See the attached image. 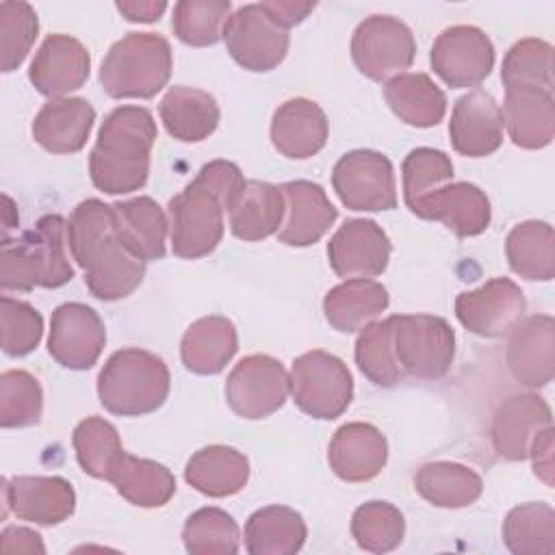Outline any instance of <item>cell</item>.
I'll list each match as a JSON object with an SVG mask.
<instances>
[{
	"instance_id": "obj_25",
	"label": "cell",
	"mask_w": 555,
	"mask_h": 555,
	"mask_svg": "<svg viewBox=\"0 0 555 555\" xmlns=\"http://www.w3.org/2000/svg\"><path fill=\"white\" fill-rule=\"evenodd\" d=\"M95 121V108L85 98H52L35 115L33 139L52 154L80 152Z\"/></svg>"
},
{
	"instance_id": "obj_13",
	"label": "cell",
	"mask_w": 555,
	"mask_h": 555,
	"mask_svg": "<svg viewBox=\"0 0 555 555\" xmlns=\"http://www.w3.org/2000/svg\"><path fill=\"white\" fill-rule=\"evenodd\" d=\"M525 310V293L509 278H492L475 291L460 293L455 299L457 321L481 338L507 336L520 323Z\"/></svg>"
},
{
	"instance_id": "obj_48",
	"label": "cell",
	"mask_w": 555,
	"mask_h": 555,
	"mask_svg": "<svg viewBox=\"0 0 555 555\" xmlns=\"http://www.w3.org/2000/svg\"><path fill=\"white\" fill-rule=\"evenodd\" d=\"M403 173V199L412 210L425 195L444 186L453 178L451 158L434 147L412 150L401 165Z\"/></svg>"
},
{
	"instance_id": "obj_7",
	"label": "cell",
	"mask_w": 555,
	"mask_h": 555,
	"mask_svg": "<svg viewBox=\"0 0 555 555\" xmlns=\"http://www.w3.org/2000/svg\"><path fill=\"white\" fill-rule=\"evenodd\" d=\"M171 251L184 260H197L217 249L223 238V202L199 182L169 199Z\"/></svg>"
},
{
	"instance_id": "obj_41",
	"label": "cell",
	"mask_w": 555,
	"mask_h": 555,
	"mask_svg": "<svg viewBox=\"0 0 555 555\" xmlns=\"http://www.w3.org/2000/svg\"><path fill=\"white\" fill-rule=\"evenodd\" d=\"M356 364L360 373L375 386L390 388L401 384L408 375L399 366L392 345V321H371L356 340Z\"/></svg>"
},
{
	"instance_id": "obj_1",
	"label": "cell",
	"mask_w": 555,
	"mask_h": 555,
	"mask_svg": "<svg viewBox=\"0 0 555 555\" xmlns=\"http://www.w3.org/2000/svg\"><path fill=\"white\" fill-rule=\"evenodd\" d=\"M156 121L143 106L113 108L89 154V176L106 195L139 191L150 176V152L156 141Z\"/></svg>"
},
{
	"instance_id": "obj_38",
	"label": "cell",
	"mask_w": 555,
	"mask_h": 555,
	"mask_svg": "<svg viewBox=\"0 0 555 555\" xmlns=\"http://www.w3.org/2000/svg\"><path fill=\"white\" fill-rule=\"evenodd\" d=\"M416 492L431 505L460 509L473 505L481 492V477L457 462H427L414 475Z\"/></svg>"
},
{
	"instance_id": "obj_10",
	"label": "cell",
	"mask_w": 555,
	"mask_h": 555,
	"mask_svg": "<svg viewBox=\"0 0 555 555\" xmlns=\"http://www.w3.org/2000/svg\"><path fill=\"white\" fill-rule=\"evenodd\" d=\"M291 392L284 364L267 353L245 356L225 379V401L247 421L278 412Z\"/></svg>"
},
{
	"instance_id": "obj_39",
	"label": "cell",
	"mask_w": 555,
	"mask_h": 555,
	"mask_svg": "<svg viewBox=\"0 0 555 555\" xmlns=\"http://www.w3.org/2000/svg\"><path fill=\"white\" fill-rule=\"evenodd\" d=\"M503 542L516 555L555 553V512L548 503L529 501L507 512Z\"/></svg>"
},
{
	"instance_id": "obj_43",
	"label": "cell",
	"mask_w": 555,
	"mask_h": 555,
	"mask_svg": "<svg viewBox=\"0 0 555 555\" xmlns=\"http://www.w3.org/2000/svg\"><path fill=\"white\" fill-rule=\"evenodd\" d=\"M72 444L80 468L95 479H108V473L124 453L117 429L102 416L80 421L72 434Z\"/></svg>"
},
{
	"instance_id": "obj_30",
	"label": "cell",
	"mask_w": 555,
	"mask_h": 555,
	"mask_svg": "<svg viewBox=\"0 0 555 555\" xmlns=\"http://www.w3.org/2000/svg\"><path fill=\"white\" fill-rule=\"evenodd\" d=\"M145 275V260L134 256L119 236L106 241L85 267L89 293L102 301H117L139 288Z\"/></svg>"
},
{
	"instance_id": "obj_16",
	"label": "cell",
	"mask_w": 555,
	"mask_h": 555,
	"mask_svg": "<svg viewBox=\"0 0 555 555\" xmlns=\"http://www.w3.org/2000/svg\"><path fill=\"white\" fill-rule=\"evenodd\" d=\"M4 516L11 509L20 520L35 525H61L76 509V492L65 477L20 475L2 481Z\"/></svg>"
},
{
	"instance_id": "obj_14",
	"label": "cell",
	"mask_w": 555,
	"mask_h": 555,
	"mask_svg": "<svg viewBox=\"0 0 555 555\" xmlns=\"http://www.w3.org/2000/svg\"><path fill=\"white\" fill-rule=\"evenodd\" d=\"M106 345V327L100 314L80 301L54 308L50 319L48 353L65 369H91Z\"/></svg>"
},
{
	"instance_id": "obj_36",
	"label": "cell",
	"mask_w": 555,
	"mask_h": 555,
	"mask_svg": "<svg viewBox=\"0 0 555 555\" xmlns=\"http://www.w3.org/2000/svg\"><path fill=\"white\" fill-rule=\"evenodd\" d=\"M106 481L137 507H163L176 494V477L167 466L126 451L115 462Z\"/></svg>"
},
{
	"instance_id": "obj_21",
	"label": "cell",
	"mask_w": 555,
	"mask_h": 555,
	"mask_svg": "<svg viewBox=\"0 0 555 555\" xmlns=\"http://www.w3.org/2000/svg\"><path fill=\"white\" fill-rule=\"evenodd\" d=\"M412 215L444 223L455 236L468 238L488 230L492 208L488 195L473 182H453L425 195Z\"/></svg>"
},
{
	"instance_id": "obj_27",
	"label": "cell",
	"mask_w": 555,
	"mask_h": 555,
	"mask_svg": "<svg viewBox=\"0 0 555 555\" xmlns=\"http://www.w3.org/2000/svg\"><path fill=\"white\" fill-rule=\"evenodd\" d=\"M158 115L173 139L182 143H199L217 130L221 111L208 91L173 85L163 95Z\"/></svg>"
},
{
	"instance_id": "obj_20",
	"label": "cell",
	"mask_w": 555,
	"mask_h": 555,
	"mask_svg": "<svg viewBox=\"0 0 555 555\" xmlns=\"http://www.w3.org/2000/svg\"><path fill=\"white\" fill-rule=\"evenodd\" d=\"M551 425V408L540 395H512L494 412L490 427L492 447L501 457L509 462H522L529 457L533 438Z\"/></svg>"
},
{
	"instance_id": "obj_33",
	"label": "cell",
	"mask_w": 555,
	"mask_h": 555,
	"mask_svg": "<svg viewBox=\"0 0 555 555\" xmlns=\"http://www.w3.org/2000/svg\"><path fill=\"white\" fill-rule=\"evenodd\" d=\"M388 291L369 278H349L323 297L327 323L338 332H358L388 308Z\"/></svg>"
},
{
	"instance_id": "obj_4",
	"label": "cell",
	"mask_w": 555,
	"mask_h": 555,
	"mask_svg": "<svg viewBox=\"0 0 555 555\" xmlns=\"http://www.w3.org/2000/svg\"><path fill=\"white\" fill-rule=\"evenodd\" d=\"M171 46L156 33H128L111 46L100 67V82L115 100L154 98L171 76Z\"/></svg>"
},
{
	"instance_id": "obj_44",
	"label": "cell",
	"mask_w": 555,
	"mask_h": 555,
	"mask_svg": "<svg viewBox=\"0 0 555 555\" xmlns=\"http://www.w3.org/2000/svg\"><path fill=\"white\" fill-rule=\"evenodd\" d=\"M182 542L193 555H234L241 548V529L228 512L202 507L186 518Z\"/></svg>"
},
{
	"instance_id": "obj_23",
	"label": "cell",
	"mask_w": 555,
	"mask_h": 555,
	"mask_svg": "<svg viewBox=\"0 0 555 555\" xmlns=\"http://www.w3.org/2000/svg\"><path fill=\"white\" fill-rule=\"evenodd\" d=\"M286 210L278 230V241L291 247L314 245L336 221L338 210L332 206L321 184L310 180H293L282 186Z\"/></svg>"
},
{
	"instance_id": "obj_15",
	"label": "cell",
	"mask_w": 555,
	"mask_h": 555,
	"mask_svg": "<svg viewBox=\"0 0 555 555\" xmlns=\"http://www.w3.org/2000/svg\"><path fill=\"white\" fill-rule=\"evenodd\" d=\"M390 238L373 219L345 221L327 243V260L338 278L382 275L390 260Z\"/></svg>"
},
{
	"instance_id": "obj_24",
	"label": "cell",
	"mask_w": 555,
	"mask_h": 555,
	"mask_svg": "<svg viewBox=\"0 0 555 555\" xmlns=\"http://www.w3.org/2000/svg\"><path fill=\"white\" fill-rule=\"evenodd\" d=\"M327 117L312 100L293 98L273 113L271 143L286 158L304 160L319 154L327 143Z\"/></svg>"
},
{
	"instance_id": "obj_55",
	"label": "cell",
	"mask_w": 555,
	"mask_h": 555,
	"mask_svg": "<svg viewBox=\"0 0 555 555\" xmlns=\"http://www.w3.org/2000/svg\"><path fill=\"white\" fill-rule=\"evenodd\" d=\"M117 11L128 20V22H143V24H150V22H156L165 9H167V2L163 0H145V2H137V0H119L115 2Z\"/></svg>"
},
{
	"instance_id": "obj_22",
	"label": "cell",
	"mask_w": 555,
	"mask_h": 555,
	"mask_svg": "<svg viewBox=\"0 0 555 555\" xmlns=\"http://www.w3.org/2000/svg\"><path fill=\"white\" fill-rule=\"evenodd\" d=\"M388 460V442L371 423H345L327 447V462L334 475L347 483H362L382 473Z\"/></svg>"
},
{
	"instance_id": "obj_47",
	"label": "cell",
	"mask_w": 555,
	"mask_h": 555,
	"mask_svg": "<svg viewBox=\"0 0 555 555\" xmlns=\"http://www.w3.org/2000/svg\"><path fill=\"white\" fill-rule=\"evenodd\" d=\"M43 390L35 375L28 371L11 369L0 375V425L30 427L41 421Z\"/></svg>"
},
{
	"instance_id": "obj_28",
	"label": "cell",
	"mask_w": 555,
	"mask_h": 555,
	"mask_svg": "<svg viewBox=\"0 0 555 555\" xmlns=\"http://www.w3.org/2000/svg\"><path fill=\"white\" fill-rule=\"evenodd\" d=\"M284 193L280 186L260 180H245L228 208V223L241 241H262L278 234L284 221Z\"/></svg>"
},
{
	"instance_id": "obj_40",
	"label": "cell",
	"mask_w": 555,
	"mask_h": 555,
	"mask_svg": "<svg viewBox=\"0 0 555 555\" xmlns=\"http://www.w3.org/2000/svg\"><path fill=\"white\" fill-rule=\"evenodd\" d=\"M67 245L72 251V258L80 269L89 264V260L95 256V251L117 236V221L113 204H104L102 199H85L80 202L69 219H67Z\"/></svg>"
},
{
	"instance_id": "obj_26",
	"label": "cell",
	"mask_w": 555,
	"mask_h": 555,
	"mask_svg": "<svg viewBox=\"0 0 555 555\" xmlns=\"http://www.w3.org/2000/svg\"><path fill=\"white\" fill-rule=\"evenodd\" d=\"M503 126L514 145L522 150H542L555 137L553 91L509 89L503 102Z\"/></svg>"
},
{
	"instance_id": "obj_3",
	"label": "cell",
	"mask_w": 555,
	"mask_h": 555,
	"mask_svg": "<svg viewBox=\"0 0 555 555\" xmlns=\"http://www.w3.org/2000/svg\"><path fill=\"white\" fill-rule=\"evenodd\" d=\"M171 375L165 360L139 347L115 351L98 375V397L117 416L156 412L169 397Z\"/></svg>"
},
{
	"instance_id": "obj_51",
	"label": "cell",
	"mask_w": 555,
	"mask_h": 555,
	"mask_svg": "<svg viewBox=\"0 0 555 555\" xmlns=\"http://www.w3.org/2000/svg\"><path fill=\"white\" fill-rule=\"evenodd\" d=\"M193 180L199 182L202 186H206L210 193H215L223 202L225 210L230 208V204L234 202V197L238 195V191L245 184V178H243L241 169L230 160H210V163H206Z\"/></svg>"
},
{
	"instance_id": "obj_50",
	"label": "cell",
	"mask_w": 555,
	"mask_h": 555,
	"mask_svg": "<svg viewBox=\"0 0 555 555\" xmlns=\"http://www.w3.org/2000/svg\"><path fill=\"white\" fill-rule=\"evenodd\" d=\"M0 323H2V351L9 358L28 356L37 349L43 334V317L28 301L2 295L0 299Z\"/></svg>"
},
{
	"instance_id": "obj_45",
	"label": "cell",
	"mask_w": 555,
	"mask_h": 555,
	"mask_svg": "<svg viewBox=\"0 0 555 555\" xmlns=\"http://www.w3.org/2000/svg\"><path fill=\"white\" fill-rule=\"evenodd\" d=\"M232 4L228 0H180L173 4V35L193 48L215 46L223 39Z\"/></svg>"
},
{
	"instance_id": "obj_34",
	"label": "cell",
	"mask_w": 555,
	"mask_h": 555,
	"mask_svg": "<svg viewBox=\"0 0 555 555\" xmlns=\"http://www.w3.org/2000/svg\"><path fill=\"white\" fill-rule=\"evenodd\" d=\"M384 98L390 111L408 126L431 128L447 113L444 91L423 72L399 74L384 85Z\"/></svg>"
},
{
	"instance_id": "obj_54",
	"label": "cell",
	"mask_w": 555,
	"mask_h": 555,
	"mask_svg": "<svg viewBox=\"0 0 555 555\" xmlns=\"http://www.w3.org/2000/svg\"><path fill=\"white\" fill-rule=\"evenodd\" d=\"M0 538L4 553H46L41 535L28 527H7Z\"/></svg>"
},
{
	"instance_id": "obj_32",
	"label": "cell",
	"mask_w": 555,
	"mask_h": 555,
	"mask_svg": "<svg viewBox=\"0 0 555 555\" xmlns=\"http://www.w3.org/2000/svg\"><path fill=\"white\" fill-rule=\"evenodd\" d=\"M117 236L141 260H160L167 251V217L158 202L147 195L115 202Z\"/></svg>"
},
{
	"instance_id": "obj_12",
	"label": "cell",
	"mask_w": 555,
	"mask_h": 555,
	"mask_svg": "<svg viewBox=\"0 0 555 555\" xmlns=\"http://www.w3.org/2000/svg\"><path fill=\"white\" fill-rule=\"evenodd\" d=\"M429 61L434 74L451 89H468L490 76L494 46L481 28L457 24L436 37Z\"/></svg>"
},
{
	"instance_id": "obj_2",
	"label": "cell",
	"mask_w": 555,
	"mask_h": 555,
	"mask_svg": "<svg viewBox=\"0 0 555 555\" xmlns=\"http://www.w3.org/2000/svg\"><path fill=\"white\" fill-rule=\"evenodd\" d=\"M67 221L61 215H43L22 238H2L0 286L2 291L59 288L74 278L65 251Z\"/></svg>"
},
{
	"instance_id": "obj_31",
	"label": "cell",
	"mask_w": 555,
	"mask_h": 555,
	"mask_svg": "<svg viewBox=\"0 0 555 555\" xmlns=\"http://www.w3.org/2000/svg\"><path fill=\"white\" fill-rule=\"evenodd\" d=\"M184 479L191 488L206 496H232L247 486L249 460L234 447L210 444L189 457Z\"/></svg>"
},
{
	"instance_id": "obj_53",
	"label": "cell",
	"mask_w": 555,
	"mask_h": 555,
	"mask_svg": "<svg viewBox=\"0 0 555 555\" xmlns=\"http://www.w3.org/2000/svg\"><path fill=\"white\" fill-rule=\"evenodd\" d=\"M529 457L533 462V473L546 486H553V425L542 429L529 449Z\"/></svg>"
},
{
	"instance_id": "obj_52",
	"label": "cell",
	"mask_w": 555,
	"mask_h": 555,
	"mask_svg": "<svg viewBox=\"0 0 555 555\" xmlns=\"http://www.w3.org/2000/svg\"><path fill=\"white\" fill-rule=\"evenodd\" d=\"M260 4L271 15V20L286 30L291 26L301 24L317 7V2H297V0H269Z\"/></svg>"
},
{
	"instance_id": "obj_11",
	"label": "cell",
	"mask_w": 555,
	"mask_h": 555,
	"mask_svg": "<svg viewBox=\"0 0 555 555\" xmlns=\"http://www.w3.org/2000/svg\"><path fill=\"white\" fill-rule=\"evenodd\" d=\"M223 39L230 56L249 72H271L288 52V30L275 24L260 2L230 13Z\"/></svg>"
},
{
	"instance_id": "obj_9",
	"label": "cell",
	"mask_w": 555,
	"mask_h": 555,
	"mask_svg": "<svg viewBox=\"0 0 555 555\" xmlns=\"http://www.w3.org/2000/svg\"><path fill=\"white\" fill-rule=\"evenodd\" d=\"M332 186L349 210L379 212L397 208L395 169L382 152L353 150L343 154L334 165Z\"/></svg>"
},
{
	"instance_id": "obj_8",
	"label": "cell",
	"mask_w": 555,
	"mask_h": 555,
	"mask_svg": "<svg viewBox=\"0 0 555 555\" xmlns=\"http://www.w3.org/2000/svg\"><path fill=\"white\" fill-rule=\"evenodd\" d=\"M416 41L408 24L392 15H371L351 37V59L360 74L388 82L414 63Z\"/></svg>"
},
{
	"instance_id": "obj_19",
	"label": "cell",
	"mask_w": 555,
	"mask_h": 555,
	"mask_svg": "<svg viewBox=\"0 0 555 555\" xmlns=\"http://www.w3.org/2000/svg\"><path fill=\"white\" fill-rule=\"evenodd\" d=\"M91 74L89 50L69 35H48L28 69L33 87L48 98H63L80 89Z\"/></svg>"
},
{
	"instance_id": "obj_5",
	"label": "cell",
	"mask_w": 555,
	"mask_h": 555,
	"mask_svg": "<svg viewBox=\"0 0 555 555\" xmlns=\"http://www.w3.org/2000/svg\"><path fill=\"white\" fill-rule=\"evenodd\" d=\"M288 386L295 405L319 421L338 418L353 399V377L347 364L323 349L293 360Z\"/></svg>"
},
{
	"instance_id": "obj_17",
	"label": "cell",
	"mask_w": 555,
	"mask_h": 555,
	"mask_svg": "<svg viewBox=\"0 0 555 555\" xmlns=\"http://www.w3.org/2000/svg\"><path fill=\"white\" fill-rule=\"evenodd\" d=\"M505 360L516 382L527 388H542L555 375V321L551 314H533L507 334Z\"/></svg>"
},
{
	"instance_id": "obj_42",
	"label": "cell",
	"mask_w": 555,
	"mask_h": 555,
	"mask_svg": "<svg viewBox=\"0 0 555 555\" xmlns=\"http://www.w3.org/2000/svg\"><path fill=\"white\" fill-rule=\"evenodd\" d=\"M501 80L509 89L553 91V46L538 37L516 41L503 56Z\"/></svg>"
},
{
	"instance_id": "obj_49",
	"label": "cell",
	"mask_w": 555,
	"mask_h": 555,
	"mask_svg": "<svg viewBox=\"0 0 555 555\" xmlns=\"http://www.w3.org/2000/svg\"><path fill=\"white\" fill-rule=\"evenodd\" d=\"M39 33V20L28 2L7 0L0 4L2 72H15L28 56Z\"/></svg>"
},
{
	"instance_id": "obj_18",
	"label": "cell",
	"mask_w": 555,
	"mask_h": 555,
	"mask_svg": "<svg viewBox=\"0 0 555 555\" xmlns=\"http://www.w3.org/2000/svg\"><path fill=\"white\" fill-rule=\"evenodd\" d=\"M449 139L462 156L481 158L494 154L503 143V115L496 100L483 89H473L457 98L451 111Z\"/></svg>"
},
{
	"instance_id": "obj_37",
	"label": "cell",
	"mask_w": 555,
	"mask_h": 555,
	"mask_svg": "<svg viewBox=\"0 0 555 555\" xmlns=\"http://www.w3.org/2000/svg\"><path fill=\"white\" fill-rule=\"evenodd\" d=\"M509 269L529 282H551L555 278V234L546 221H522L505 238Z\"/></svg>"
},
{
	"instance_id": "obj_6",
	"label": "cell",
	"mask_w": 555,
	"mask_h": 555,
	"mask_svg": "<svg viewBox=\"0 0 555 555\" xmlns=\"http://www.w3.org/2000/svg\"><path fill=\"white\" fill-rule=\"evenodd\" d=\"M392 345L399 366L416 379H440L455 358V332L442 317L392 314Z\"/></svg>"
},
{
	"instance_id": "obj_29",
	"label": "cell",
	"mask_w": 555,
	"mask_h": 555,
	"mask_svg": "<svg viewBox=\"0 0 555 555\" xmlns=\"http://www.w3.org/2000/svg\"><path fill=\"white\" fill-rule=\"evenodd\" d=\"M238 349L236 327L230 319L208 314L193 321L180 343V358L195 375H217Z\"/></svg>"
},
{
	"instance_id": "obj_46",
	"label": "cell",
	"mask_w": 555,
	"mask_h": 555,
	"mask_svg": "<svg viewBox=\"0 0 555 555\" xmlns=\"http://www.w3.org/2000/svg\"><path fill=\"white\" fill-rule=\"evenodd\" d=\"M351 535L362 551H395L405 535V520L399 507L388 501H369L351 516Z\"/></svg>"
},
{
	"instance_id": "obj_35",
	"label": "cell",
	"mask_w": 555,
	"mask_h": 555,
	"mask_svg": "<svg viewBox=\"0 0 555 555\" xmlns=\"http://www.w3.org/2000/svg\"><path fill=\"white\" fill-rule=\"evenodd\" d=\"M308 538L306 520L286 505L256 509L245 522V548L249 555H293Z\"/></svg>"
}]
</instances>
